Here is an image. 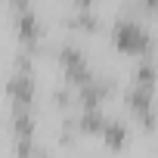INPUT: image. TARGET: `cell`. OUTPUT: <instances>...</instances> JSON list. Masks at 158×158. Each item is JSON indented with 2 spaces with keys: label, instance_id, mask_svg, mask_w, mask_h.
I'll return each instance as SVG.
<instances>
[{
  "label": "cell",
  "instance_id": "6da1fadb",
  "mask_svg": "<svg viewBox=\"0 0 158 158\" xmlns=\"http://www.w3.org/2000/svg\"><path fill=\"white\" fill-rule=\"evenodd\" d=\"M115 44H118V50H124V53H146V50L152 47L149 34H146L136 22H130V19H124V22L115 25Z\"/></svg>",
  "mask_w": 158,
  "mask_h": 158
},
{
  "label": "cell",
  "instance_id": "7a4b0ae2",
  "mask_svg": "<svg viewBox=\"0 0 158 158\" xmlns=\"http://www.w3.org/2000/svg\"><path fill=\"white\" fill-rule=\"evenodd\" d=\"M59 62H62V68H65V77H68L74 87H87V84L93 81V74H90L87 59H84V53H81V50L65 47V50L59 53Z\"/></svg>",
  "mask_w": 158,
  "mask_h": 158
},
{
  "label": "cell",
  "instance_id": "3957f363",
  "mask_svg": "<svg viewBox=\"0 0 158 158\" xmlns=\"http://www.w3.org/2000/svg\"><path fill=\"white\" fill-rule=\"evenodd\" d=\"M10 96H13V106H31V99H34V77H31L28 65L13 74V81H10Z\"/></svg>",
  "mask_w": 158,
  "mask_h": 158
},
{
  "label": "cell",
  "instance_id": "277c9868",
  "mask_svg": "<svg viewBox=\"0 0 158 158\" xmlns=\"http://www.w3.org/2000/svg\"><path fill=\"white\" fill-rule=\"evenodd\" d=\"M102 139H106V146L109 149H124L127 146V127L121 124V121H106V127H102Z\"/></svg>",
  "mask_w": 158,
  "mask_h": 158
},
{
  "label": "cell",
  "instance_id": "5b68a950",
  "mask_svg": "<svg viewBox=\"0 0 158 158\" xmlns=\"http://www.w3.org/2000/svg\"><path fill=\"white\" fill-rule=\"evenodd\" d=\"M143 6H146L149 13H158V0H143Z\"/></svg>",
  "mask_w": 158,
  "mask_h": 158
},
{
  "label": "cell",
  "instance_id": "8992f818",
  "mask_svg": "<svg viewBox=\"0 0 158 158\" xmlns=\"http://www.w3.org/2000/svg\"><path fill=\"white\" fill-rule=\"evenodd\" d=\"M74 3H77V6H81V10H87V6L93 3V0H74Z\"/></svg>",
  "mask_w": 158,
  "mask_h": 158
}]
</instances>
